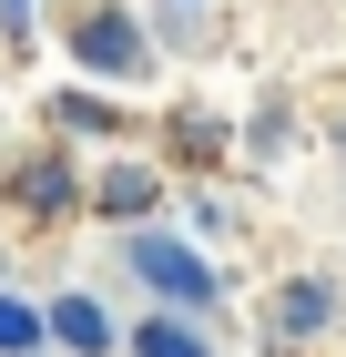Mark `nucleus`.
<instances>
[{"label":"nucleus","mask_w":346,"mask_h":357,"mask_svg":"<svg viewBox=\"0 0 346 357\" xmlns=\"http://www.w3.org/2000/svg\"><path fill=\"white\" fill-rule=\"evenodd\" d=\"M326 327H336V286H326V275H285L275 306H265V337L275 347H316Z\"/></svg>","instance_id":"1"},{"label":"nucleus","mask_w":346,"mask_h":357,"mask_svg":"<svg viewBox=\"0 0 346 357\" xmlns=\"http://www.w3.org/2000/svg\"><path fill=\"white\" fill-rule=\"evenodd\" d=\"M133 275H143V286H163L173 306H204V296H214V275L194 266L184 245H163V235H133Z\"/></svg>","instance_id":"2"},{"label":"nucleus","mask_w":346,"mask_h":357,"mask_svg":"<svg viewBox=\"0 0 346 357\" xmlns=\"http://www.w3.org/2000/svg\"><path fill=\"white\" fill-rule=\"evenodd\" d=\"M72 52L92 61V72H143V41H133V21H123V10H92V21L72 31Z\"/></svg>","instance_id":"3"},{"label":"nucleus","mask_w":346,"mask_h":357,"mask_svg":"<svg viewBox=\"0 0 346 357\" xmlns=\"http://www.w3.org/2000/svg\"><path fill=\"white\" fill-rule=\"evenodd\" d=\"M153 194H163V184H153L143 164H112V174H102V215H153Z\"/></svg>","instance_id":"4"},{"label":"nucleus","mask_w":346,"mask_h":357,"mask_svg":"<svg viewBox=\"0 0 346 357\" xmlns=\"http://www.w3.org/2000/svg\"><path fill=\"white\" fill-rule=\"evenodd\" d=\"M52 327L72 337V347H112V327L92 317V296H61V317H52Z\"/></svg>","instance_id":"5"},{"label":"nucleus","mask_w":346,"mask_h":357,"mask_svg":"<svg viewBox=\"0 0 346 357\" xmlns=\"http://www.w3.org/2000/svg\"><path fill=\"white\" fill-rule=\"evenodd\" d=\"M61 194H72V174H61V164H31V174H21V204H61Z\"/></svg>","instance_id":"6"},{"label":"nucleus","mask_w":346,"mask_h":357,"mask_svg":"<svg viewBox=\"0 0 346 357\" xmlns=\"http://www.w3.org/2000/svg\"><path fill=\"white\" fill-rule=\"evenodd\" d=\"M133 357H204V347H194L184 327H143V337H133Z\"/></svg>","instance_id":"7"},{"label":"nucleus","mask_w":346,"mask_h":357,"mask_svg":"<svg viewBox=\"0 0 346 357\" xmlns=\"http://www.w3.org/2000/svg\"><path fill=\"white\" fill-rule=\"evenodd\" d=\"M0 347H31V317H21L10 296H0Z\"/></svg>","instance_id":"8"},{"label":"nucleus","mask_w":346,"mask_h":357,"mask_svg":"<svg viewBox=\"0 0 346 357\" xmlns=\"http://www.w3.org/2000/svg\"><path fill=\"white\" fill-rule=\"evenodd\" d=\"M10 10H21V0H10Z\"/></svg>","instance_id":"9"}]
</instances>
